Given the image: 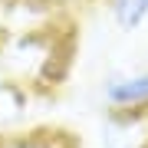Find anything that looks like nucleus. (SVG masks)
<instances>
[{
    "instance_id": "obj_1",
    "label": "nucleus",
    "mask_w": 148,
    "mask_h": 148,
    "mask_svg": "<svg viewBox=\"0 0 148 148\" xmlns=\"http://www.w3.org/2000/svg\"><path fill=\"white\" fill-rule=\"evenodd\" d=\"M102 102L109 115L148 119V66L119 69L102 82Z\"/></svg>"
},
{
    "instance_id": "obj_2",
    "label": "nucleus",
    "mask_w": 148,
    "mask_h": 148,
    "mask_svg": "<svg viewBox=\"0 0 148 148\" xmlns=\"http://www.w3.org/2000/svg\"><path fill=\"white\" fill-rule=\"evenodd\" d=\"M0 148H79V138L66 128H30L16 135H0Z\"/></svg>"
},
{
    "instance_id": "obj_3",
    "label": "nucleus",
    "mask_w": 148,
    "mask_h": 148,
    "mask_svg": "<svg viewBox=\"0 0 148 148\" xmlns=\"http://www.w3.org/2000/svg\"><path fill=\"white\" fill-rule=\"evenodd\" d=\"M102 7L109 10L112 27L122 33H138L148 27V0H102Z\"/></svg>"
},
{
    "instance_id": "obj_4",
    "label": "nucleus",
    "mask_w": 148,
    "mask_h": 148,
    "mask_svg": "<svg viewBox=\"0 0 148 148\" xmlns=\"http://www.w3.org/2000/svg\"><path fill=\"white\" fill-rule=\"evenodd\" d=\"M13 7H30L36 13H76L86 10L92 3H102V0H10Z\"/></svg>"
}]
</instances>
